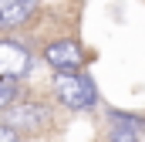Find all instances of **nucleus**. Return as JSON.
<instances>
[{
	"instance_id": "0eeeda50",
	"label": "nucleus",
	"mask_w": 145,
	"mask_h": 142,
	"mask_svg": "<svg viewBox=\"0 0 145 142\" xmlns=\"http://www.w3.org/2000/svg\"><path fill=\"white\" fill-rule=\"evenodd\" d=\"M20 98V81H3L0 78V112Z\"/></svg>"
},
{
	"instance_id": "f257e3e1",
	"label": "nucleus",
	"mask_w": 145,
	"mask_h": 142,
	"mask_svg": "<svg viewBox=\"0 0 145 142\" xmlns=\"http://www.w3.org/2000/svg\"><path fill=\"white\" fill-rule=\"evenodd\" d=\"M54 95L71 112H91L98 105V88H95L91 74H84L81 68L78 71H57L54 74Z\"/></svg>"
},
{
	"instance_id": "6e6552de",
	"label": "nucleus",
	"mask_w": 145,
	"mask_h": 142,
	"mask_svg": "<svg viewBox=\"0 0 145 142\" xmlns=\"http://www.w3.org/2000/svg\"><path fill=\"white\" fill-rule=\"evenodd\" d=\"M0 142H20V132L7 122H0Z\"/></svg>"
},
{
	"instance_id": "39448f33",
	"label": "nucleus",
	"mask_w": 145,
	"mask_h": 142,
	"mask_svg": "<svg viewBox=\"0 0 145 142\" xmlns=\"http://www.w3.org/2000/svg\"><path fill=\"white\" fill-rule=\"evenodd\" d=\"M37 10V0H0V31L24 27Z\"/></svg>"
},
{
	"instance_id": "f03ea898",
	"label": "nucleus",
	"mask_w": 145,
	"mask_h": 142,
	"mask_svg": "<svg viewBox=\"0 0 145 142\" xmlns=\"http://www.w3.org/2000/svg\"><path fill=\"white\" fill-rule=\"evenodd\" d=\"M0 122L14 125L20 135L24 132H44L51 125V108L40 105V102H14L0 112Z\"/></svg>"
},
{
	"instance_id": "7ed1b4c3",
	"label": "nucleus",
	"mask_w": 145,
	"mask_h": 142,
	"mask_svg": "<svg viewBox=\"0 0 145 142\" xmlns=\"http://www.w3.org/2000/svg\"><path fill=\"white\" fill-rule=\"evenodd\" d=\"M34 64L27 44L14 41V37H0V78L3 81H20Z\"/></svg>"
},
{
	"instance_id": "423d86ee",
	"label": "nucleus",
	"mask_w": 145,
	"mask_h": 142,
	"mask_svg": "<svg viewBox=\"0 0 145 142\" xmlns=\"http://www.w3.org/2000/svg\"><path fill=\"white\" fill-rule=\"evenodd\" d=\"M111 132H108V142H138L145 122L138 115H125V112H111Z\"/></svg>"
},
{
	"instance_id": "20e7f679",
	"label": "nucleus",
	"mask_w": 145,
	"mask_h": 142,
	"mask_svg": "<svg viewBox=\"0 0 145 142\" xmlns=\"http://www.w3.org/2000/svg\"><path fill=\"white\" fill-rule=\"evenodd\" d=\"M44 61L51 64L54 71H78L84 68V61H88V51L78 44V41H51L47 47H44Z\"/></svg>"
}]
</instances>
